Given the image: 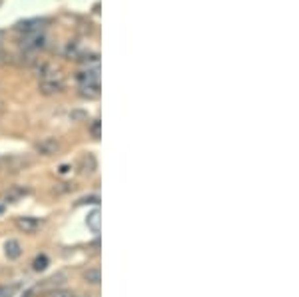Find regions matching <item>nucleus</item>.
<instances>
[{"label": "nucleus", "mask_w": 299, "mask_h": 297, "mask_svg": "<svg viewBox=\"0 0 299 297\" xmlns=\"http://www.w3.org/2000/svg\"><path fill=\"white\" fill-rule=\"evenodd\" d=\"M46 24H48L46 18H28V20H20V22H16L14 30L24 32V34H36V32H44Z\"/></svg>", "instance_id": "2"}, {"label": "nucleus", "mask_w": 299, "mask_h": 297, "mask_svg": "<svg viewBox=\"0 0 299 297\" xmlns=\"http://www.w3.org/2000/svg\"><path fill=\"white\" fill-rule=\"evenodd\" d=\"M48 297H74V293L68 289H54V291H50Z\"/></svg>", "instance_id": "17"}, {"label": "nucleus", "mask_w": 299, "mask_h": 297, "mask_svg": "<svg viewBox=\"0 0 299 297\" xmlns=\"http://www.w3.org/2000/svg\"><path fill=\"white\" fill-rule=\"evenodd\" d=\"M18 283H10V285H0V297H14L18 291Z\"/></svg>", "instance_id": "14"}, {"label": "nucleus", "mask_w": 299, "mask_h": 297, "mask_svg": "<svg viewBox=\"0 0 299 297\" xmlns=\"http://www.w3.org/2000/svg\"><path fill=\"white\" fill-rule=\"evenodd\" d=\"M98 167V162L92 154H86L82 160H80V169H82V174H92L94 169Z\"/></svg>", "instance_id": "10"}, {"label": "nucleus", "mask_w": 299, "mask_h": 297, "mask_svg": "<svg viewBox=\"0 0 299 297\" xmlns=\"http://www.w3.org/2000/svg\"><path fill=\"white\" fill-rule=\"evenodd\" d=\"M80 96L86 98V100H96L100 96V84H82Z\"/></svg>", "instance_id": "7"}, {"label": "nucleus", "mask_w": 299, "mask_h": 297, "mask_svg": "<svg viewBox=\"0 0 299 297\" xmlns=\"http://www.w3.org/2000/svg\"><path fill=\"white\" fill-rule=\"evenodd\" d=\"M44 222L38 220V218H30V216H22V218H16V227L24 233H36Z\"/></svg>", "instance_id": "4"}, {"label": "nucleus", "mask_w": 299, "mask_h": 297, "mask_svg": "<svg viewBox=\"0 0 299 297\" xmlns=\"http://www.w3.org/2000/svg\"><path fill=\"white\" fill-rule=\"evenodd\" d=\"M4 58H6V54H4V50H2V48H0V64H2V62H4Z\"/></svg>", "instance_id": "19"}, {"label": "nucleus", "mask_w": 299, "mask_h": 297, "mask_svg": "<svg viewBox=\"0 0 299 297\" xmlns=\"http://www.w3.org/2000/svg\"><path fill=\"white\" fill-rule=\"evenodd\" d=\"M72 116H74V118H84V114H82V112H74Z\"/></svg>", "instance_id": "20"}, {"label": "nucleus", "mask_w": 299, "mask_h": 297, "mask_svg": "<svg viewBox=\"0 0 299 297\" xmlns=\"http://www.w3.org/2000/svg\"><path fill=\"white\" fill-rule=\"evenodd\" d=\"M84 54H86V50H84L82 46H80V42H68V44H66V48H64V56H66V58H70V60H80Z\"/></svg>", "instance_id": "6"}, {"label": "nucleus", "mask_w": 299, "mask_h": 297, "mask_svg": "<svg viewBox=\"0 0 299 297\" xmlns=\"http://www.w3.org/2000/svg\"><path fill=\"white\" fill-rule=\"evenodd\" d=\"M4 251H6L8 260H18L20 256H22V245H20L16 240H8L6 245H4Z\"/></svg>", "instance_id": "8"}, {"label": "nucleus", "mask_w": 299, "mask_h": 297, "mask_svg": "<svg viewBox=\"0 0 299 297\" xmlns=\"http://www.w3.org/2000/svg\"><path fill=\"white\" fill-rule=\"evenodd\" d=\"M64 281H66V275H64V273H58V275H52L50 279H46L44 283H42L40 289H52V291H54V287L62 285Z\"/></svg>", "instance_id": "13"}, {"label": "nucleus", "mask_w": 299, "mask_h": 297, "mask_svg": "<svg viewBox=\"0 0 299 297\" xmlns=\"http://www.w3.org/2000/svg\"><path fill=\"white\" fill-rule=\"evenodd\" d=\"M2 112H4V104H2V102H0V114H2Z\"/></svg>", "instance_id": "21"}, {"label": "nucleus", "mask_w": 299, "mask_h": 297, "mask_svg": "<svg viewBox=\"0 0 299 297\" xmlns=\"http://www.w3.org/2000/svg\"><path fill=\"white\" fill-rule=\"evenodd\" d=\"M100 130H102V122L96 118V120L90 124V134H92V138L98 140V138H100Z\"/></svg>", "instance_id": "16"}, {"label": "nucleus", "mask_w": 299, "mask_h": 297, "mask_svg": "<svg viewBox=\"0 0 299 297\" xmlns=\"http://www.w3.org/2000/svg\"><path fill=\"white\" fill-rule=\"evenodd\" d=\"M84 281H86L88 285H100V281H102V273H100V269H98V267H90V269H86V271H84Z\"/></svg>", "instance_id": "11"}, {"label": "nucleus", "mask_w": 299, "mask_h": 297, "mask_svg": "<svg viewBox=\"0 0 299 297\" xmlns=\"http://www.w3.org/2000/svg\"><path fill=\"white\" fill-rule=\"evenodd\" d=\"M32 265H34V269H36V271L46 269V267H48V258H46V256H38V258L34 260V263H32Z\"/></svg>", "instance_id": "15"}, {"label": "nucleus", "mask_w": 299, "mask_h": 297, "mask_svg": "<svg viewBox=\"0 0 299 297\" xmlns=\"http://www.w3.org/2000/svg\"><path fill=\"white\" fill-rule=\"evenodd\" d=\"M76 82L80 84H100V66L96 68H84L76 74Z\"/></svg>", "instance_id": "5"}, {"label": "nucleus", "mask_w": 299, "mask_h": 297, "mask_svg": "<svg viewBox=\"0 0 299 297\" xmlns=\"http://www.w3.org/2000/svg\"><path fill=\"white\" fill-rule=\"evenodd\" d=\"M86 223H88V227H90L94 233H100V209H98V207H94L90 214H88Z\"/></svg>", "instance_id": "12"}, {"label": "nucleus", "mask_w": 299, "mask_h": 297, "mask_svg": "<svg viewBox=\"0 0 299 297\" xmlns=\"http://www.w3.org/2000/svg\"><path fill=\"white\" fill-rule=\"evenodd\" d=\"M48 46V36L44 32H36V34H24L20 38V50L36 54L38 50H44Z\"/></svg>", "instance_id": "1"}, {"label": "nucleus", "mask_w": 299, "mask_h": 297, "mask_svg": "<svg viewBox=\"0 0 299 297\" xmlns=\"http://www.w3.org/2000/svg\"><path fill=\"white\" fill-rule=\"evenodd\" d=\"M34 152L40 156H54L60 152V142L56 138H44L34 144Z\"/></svg>", "instance_id": "3"}, {"label": "nucleus", "mask_w": 299, "mask_h": 297, "mask_svg": "<svg viewBox=\"0 0 299 297\" xmlns=\"http://www.w3.org/2000/svg\"><path fill=\"white\" fill-rule=\"evenodd\" d=\"M78 204H100V196H90V198H84Z\"/></svg>", "instance_id": "18"}, {"label": "nucleus", "mask_w": 299, "mask_h": 297, "mask_svg": "<svg viewBox=\"0 0 299 297\" xmlns=\"http://www.w3.org/2000/svg\"><path fill=\"white\" fill-rule=\"evenodd\" d=\"M28 194V189L26 187H20V186H14V187H10L8 192H4L2 194V200L4 202H18L22 196H26Z\"/></svg>", "instance_id": "9"}]
</instances>
